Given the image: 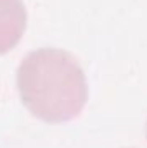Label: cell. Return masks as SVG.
<instances>
[{"instance_id":"obj_1","label":"cell","mask_w":147,"mask_h":148,"mask_svg":"<svg viewBox=\"0 0 147 148\" xmlns=\"http://www.w3.org/2000/svg\"><path fill=\"white\" fill-rule=\"evenodd\" d=\"M17 90L26 109L50 124L74 119L88 98L78 60L55 48H42L24 57L17 69Z\"/></svg>"},{"instance_id":"obj_2","label":"cell","mask_w":147,"mask_h":148,"mask_svg":"<svg viewBox=\"0 0 147 148\" xmlns=\"http://www.w3.org/2000/svg\"><path fill=\"white\" fill-rule=\"evenodd\" d=\"M24 28L26 10L23 0H0V55L19 43Z\"/></svg>"}]
</instances>
